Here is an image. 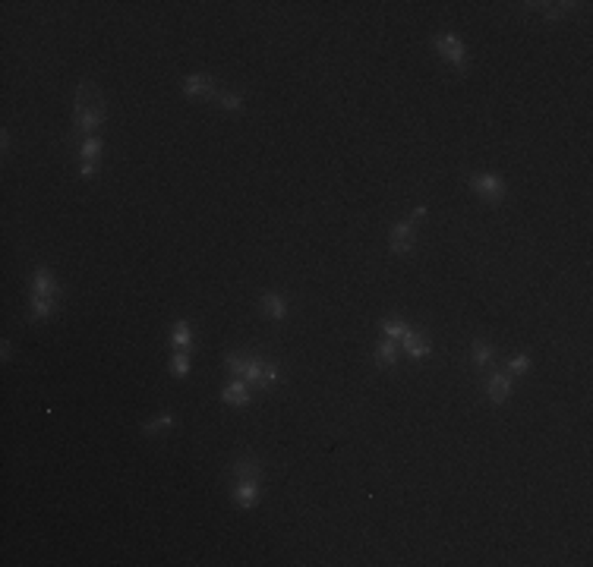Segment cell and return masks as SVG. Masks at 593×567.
<instances>
[{"mask_svg":"<svg viewBox=\"0 0 593 567\" xmlns=\"http://www.w3.org/2000/svg\"><path fill=\"white\" fill-rule=\"evenodd\" d=\"M107 107H104V94L92 79H83L73 98V126H70V152H83L85 139L98 136V130L104 126Z\"/></svg>","mask_w":593,"mask_h":567,"instance_id":"obj_1","label":"cell"},{"mask_svg":"<svg viewBox=\"0 0 593 567\" xmlns=\"http://www.w3.org/2000/svg\"><path fill=\"white\" fill-rule=\"evenodd\" d=\"M246 384H256L259 391H272L278 384V366L275 362H265L262 356H249V366L244 375Z\"/></svg>","mask_w":593,"mask_h":567,"instance_id":"obj_2","label":"cell"},{"mask_svg":"<svg viewBox=\"0 0 593 567\" xmlns=\"http://www.w3.org/2000/svg\"><path fill=\"white\" fill-rule=\"evenodd\" d=\"M433 47L448 60L451 66H457V70L467 66V47H464V42L455 35V32H439V35H433Z\"/></svg>","mask_w":593,"mask_h":567,"instance_id":"obj_3","label":"cell"},{"mask_svg":"<svg viewBox=\"0 0 593 567\" xmlns=\"http://www.w3.org/2000/svg\"><path fill=\"white\" fill-rule=\"evenodd\" d=\"M470 189H474L483 202H489V205H498V202L505 199V193H508L505 180L496 177V173H474V177H470Z\"/></svg>","mask_w":593,"mask_h":567,"instance_id":"obj_4","label":"cell"},{"mask_svg":"<svg viewBox=\"0 0 593 567\" xmlns=\"http://www.w3.org/2000/svg\"><path fill=\"white\" fill-rule=\"evenodd\" d=\"M101 171V136L85 139L83 152H79V177L83 180H95Z\"/></svg>","mask_w":593,"mask_h":567,"instance_id":"obj_5","label":"cell"},{"mask_svg":"<svg viewBox=\"0 0 593 567\" xmlns=\"http://www.w3.org/2000/svg\"><path fill=\"white\" fill-rule=\"evenodd\" d=\"M184 92L190 94V98H202V101H212V104H215L221 85L215 83L212 76H205V73H190V76L184 79Z\"/></svg>","mask_w":593,"mask_h":567,"instance_id":"obj_6","label":"cell"},{"mask_svg":"<svg viewBox=\"0 0 593 567\" xmlns=\"http://www.w3.org/2000/svg\"><path fill=\"white\" fill-rule=\"evenodd\" d=\"M401 343H404V353L414 356V360H426L429 350H433V337H429L426 331H414V328L404 334Z\"/></svg>","mask_w":593,"mask_h":567,"instance_id":"obj_7","label":"cell"},{"mask_svg":"<svg viewBox=\"0 0 593 567\" xmlns=\"http://www.w3.org/2000/svg\"><path fill=\"white\" fill-rule=\"evenodd\" d=\"M234 501L244 511H253L256 504H259V482H253V479H237V482H234Z\"/></svg>","mask_w":593,"mask_h":567,"instance_id":"obj_8","label":"cell"},{"mask_svg":"<svg viewBox=\"0 0 593 567\" xmlns=\"http://www.w3.org/2000/svg\"><path fill=\"white\" fill-rule=\"evenodd\" d=\"M231 472H234V482H237V479H253V482H262V463L256 461L253 454H240L237 461H234Z\"/></svg>","mask_w":593,"mask_h":567,"instance_id":"obj_9","label":"cell"},{"mask_svg":"<svg viewBox=\"0 0 593 567\" xmlns=\"http://www.w3.org/2000/svg\"><path fill=\"white\" fill-rule=\"evenodd\" d=\"M414 249V221H397L392 227V252H410Z\"/></svg>","mask_w":593,"mask_h":567,"instance_id":"obj_10","label":"cell"},{"mask_svg":"<svg viewBox=\"0 0 593 567\" xmlns=\"http://www.w3.org/2000/svg\"><path fill=\"white\" fill-rule=\"evenodd\" d=\"M486 394H489V401H493V403H505L511 397V375L493 372V375H489V382H486Z\"/></svg>","mask_w":593,"mask_h":567,"instance_id":"obj_11","label":"cell"},{"mask_svg":"<svg viewBox=\"0 0 593 567\" xmlns=\"http://www.w3.org/2000/svg\"><path fill=\"white\" fill-rule=\"evenodd\" d=\"M32 293H35V296H54V300H57L60 287H57L54 274H51L44 265H38V268H35V278H32Z\"/></svg>","mask_w":593,"mask_h":567,"instance_id":"obj_12","label":"cell"},{"mask_svg":"<svg viewBox=\"0 0 593 567\" xmlns=\"http://www.w3.org/2000/svg\"><path fill=\"white\" fill-rule=\"evenodd\" d=\"M259 306H262V315H265V319H272V322H284L287 319V303L281 300L278 293H262Z\"/></svg>","mask_w":593,"mask_h":567,"instance_id":"obj_13","label":"cell"},{"mask_svg":"<svg viewBox=\"0 0 593 567\" xmlns=\"http://www.w3.org/2000/svg\"><path fill=\"white\" fill-rule=\"evenodd\" d=\"M221 401L231 403V407H246L249 403V388L244 378H234L231 384H224V391H221Z\"/></svg>","mask_w":593,"mask_h":567,"instance_id":"obj_14","label":"cell"},{"mask_svg":"<svg viewBox=\"0 0 593 567\" xmlns=\"http://www.w3.org/2000/svg\"><path fill=\"white\" fill-rule=\"evenodd\" d=\"M171 347H177V350H190L193 347V325L186 319H180L177 325L171 328Z\"/></svg>","mask_w":593,"mask_h":567,"instance_id":"obj_15","label":"cell"},{"mask_svg":"<svg viewBox=\"0 0 593 567\" xmlns=\"http://www.w3.org/2000/svg\"><path fill=\"white\" fill-rule=\"evenodd\" d=\"M470 356H474V366L483 369V366H489V362L496 360V350H493V343H489V341H474V343H470Z\"/></svg>","mask_w":593,"mask_h":567,"instance_id":"obj_16","label":"cell"},{"mask_svg":"<svg viewBox=\"0 0 593 567\" xmlns=\"http://www.w3.org/2000/svg\"><path fill=\"white\" fill-rule=\"evenodd\" d=\"M376 362H379V366H395L397 362V341L382 337L379 347H376Z\"/></svg>","mask_w":593,"mask_h":567,"instance_id":"obj_17","label":"cell"},{"mask_svg":"<svg viewBox=\"0 0 593 567\" xmlns=\"http://www.w3.org/2000/svg\"><path fill=\"white\" fill-rule=\"evenodd\" d=\"M54 309H57V300H54V296H35L32 293V319H51Z\"/></svg>","mask_w":593,"mask_h":567,"instance_id":"obj_18","label":"cell"},{"mask_svg":"<svg viewBox=\"0 0 593 567\" xmlns=\"http://www.w3.org/2000/svg\"><path fill=\"white\" fill-rule=\"evenodd\" d=\"M215 107H221V111H244V94L221 89L218 98H215Z\"/></svg>","mask_w":593,"mask_h":567,"instance_id":"obj_19","label":"cell"},{"mask_svg":"<svg viewBox=\"0 0 593 567\" xmlns=\"http://www.w3.org/2000/svg\"><path fill=\"white\" fill-rule=\"evenodd\" d=\"M174 425H177V416H174V413H161V416H155V420H148L143 425V435H158V432L174 429Z\"/></svg>","mask_w":593,"mask_h":567,"instance_id":"obj_20","label":"cell"},{"mask_svg":"<svg viewBox=\"0 0 593 567\" xmlns=\"http://www.w3.org/2000/svg\"><path fill=\"white\" fill-rule=\"evenodd\" d=\"M407 331H410V325L404 319H385V322H382V334H385L388 341H404Z\"/></svg>","mask_w":593,"mask_h":567,"instance_id":"obj_21","label":"cell"},{"mask_svg":"<svg viewBox=\"0 0 593 567\" xmlns=\"http://www.w3.org/2000/svg\"><path fill=\"white\" fill-rule=\"evenodd\" d=\"M167 369H171L174 378H186L190 375V353L186 350H180V353L171 356V362H167Z\"/></svg>","mask_w":593,"mask_h":567,"instance_id":"obj_22","label":"cell"},{"mask_svg":"<svg viewBox=\"0 0 593 567\" xmlns=\"http://www.w3.org/2000/svg\"><path fill=\"white\" fill-rule=\"evenodd\" d=\"M224 366L234 372V378H244L246 375V366H249V356L246 353H227Z\"/></svg>","mask_w":593,"mask_h":567,"instance_id":"obj_23","label":"cell"},{"mask_svg":"<svg viewBox=\"0 0 593 567\" xmlns=\"http://www.w3.org/2000/svg\"><path fill=\"white\" fill-rule=\"evenodd\" d=\"M508 372H511V375L530 372V356H527V353H515V356L508 360Z\"/></svg>","mask_w":593,"mask_h":567,"instance_id":"obj_24","label":"cell"},{"mask_svg":"<svg viewBox=\"0 0 593 567\" xmlns=\"http://www.w3.org/2000/svg\"><path fill=\"white\" fill-rule=\"evenodd\" d=\"M540 6H546V19H558V16H568L577 4H568V0H565V4H540Z\"/></svg>","mask_w":593,"mask_h":567,"instance_id":"obj_25","label":"cell"},{"mask_svg":"<svg viewBox=\"0 0 593 567\" xmlns=\"http://www.w3.org/2000/svg\"><path fill=\"white\" fill-rule=\"evenodd\" d=\"M0 148H4V154H10V133L4 130V136H0Z\"/></svg>","mask_w":593,"mask_h":567,"instance_id":"obj_26","label":"cell"},{"mask_svg":"<svg viewBox=\"0 0 593 567\" xmlns=\"http://www.w3.org/2000/svg\"><path fill=\"white\" fill-rule=\"evenodd\" d=\"M10 353H13V347H10V341H4V347H0V356H4V362L10 360Z\"/></svg>","mask_w":593,"mask_h":567,"instance_id":"obj_27","label":"cell"}]
</instances>
